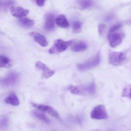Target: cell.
Masks as SVG:
<instances>
[{"label": "cell", "mask_w": 131, "mask_h": 131, "mask_svg": "<svg viewBox=\"0 0 131 131\" xmlns=\"http://www.w3.org/2000/svg\"><path fill=\"white\" fill-rule=\"evenodd\" d=\"M72 43L71 41H64L60 39H58L54 42L53 45L50 48L49 52L50 54H54L63 52Z\"/></svg>", "instance_id": "cell-1"}, {"label": "cell", "mask_w": 131, "mask_h": 131, "mask_svg": "<svg viewBox=\"0 0 131 131\" xmlns=\"http://www.w3.org/2000/svg\"><path fill=\"white\" fill-rule=\"evenodd\" d=\"M125 55L122 52H112L109 55L108 62L114 66H120L123 64L126 61Z\"/></svg>", "instance_id": "cell-2"}, {"label": "cell", "mask_w": 131, "mask_h": 131, "mask_svg": "<svg viewBox=\"0 0 131 131\" xmlns=\"http://www.w3.org/2000/svg\"><path fill=\"white\" fill-rule=\"evenodd\" d=\"M101 62V56L100 53H98L94 58L91 59L83 64H79L77 67L81 70H85L91 69L99 65Z\"/></svg>", "instance_id": "cell-3"}, {"label": "cell", "mask_w": 131, "mask_h": 131, "mask_svg": "<svg viewBox=\"0 0 131 131\" xmlns=\"http://www.w3.org/2000/svg\"><path fill=\"white\" fill-rule=\"evenodd\" d=\"M91 117L92 119L96 120L107 119V114L105 106L102 105L96 106L92 111Z\"/></svg>", "instance_id": "cell-4"}, {"label": "cell", "mask_w": 131, "mask_h": 131, "mask_svg": "<svg viewBox=\"0 0 131 131\" xmlns=\"http://www.w3.org/2000/svg\"><path fill=\"white\" fill-rule=\"evenodd\" d=\"M31 104L34 107L41 111L47 112L55 118H59V115L58 112L53 108L44 105L37 104L34 103H31Z\"/></svg>", "instance_id": "cell-5"}, {"label": "cell", "mask_w": 131, "mask_h": 131, "mask_svg": "<svg viewBox=\"0 0 131 131\" xmlns=\"http://www.w3.org/2000/svg\"><path fill=\"white\" fill-rule=\"evenodd\" d=\"M35 67L37 70L43 72L42 75L45 78H48L50 77L55 73L54 70L50 69L45 64L41 62H37L35 65Z\"/></svg>", "instance_id": "cell-6"}, {"label": "cell", "mask_w": 131, "mask_h": 131, "mask_svg": "<svg viewBox=\"0 0 131 131\" xmlns=\"http://www.w3.org/2000/svg\"><path fill=\"white\" fill-rule=\"evenodd\" d=\"M17 73L12 72L10 73L6 77L1 80V84L3 86L8 87L14 85L16 83L18 79Z\"/></svg>", "instance_id": "cell-7"}, {"label": "cell", "mask_w": 131, "mask_h": 131, "mask_svg": "<svg viewBox=\"0 0 131 131\" xmlns=\"http://www.w3.org/2000/svg\"><path fill=\"white\" fill-rule=\"evenodd\" d=\"M109 44L112 48L116 47L121 44L122 42V36L120 34L114 33L108 34Z\"/></svg>", "instance_id": "cell-8"}, {"label": "cell", "mask_w": 131, "mask_h": 131, "mask_svg": "<svg viewBox=\"0 0 131 131\" xmlns=\"http://www.w3.org/2000/svg\"><path fill=\"white\" fill-rule=\"evenodd\" d=\"M55 22V17L52 13L47 14L45 17L44 28L46 31H51L54 29Z\"/></svg>", "instance_id": "cell-9"}, {"label": "cell", "mask_w": 131, "mask_h": 131, "mask_svg": "<svg viewBox=\"0 0 131 131\" xmlns=\"http://www.w3.org/2000/svg\"><path fill=\"white\" fill-rule=\"evenodd\" d=\"M10 12L13 16L21 18L26 16L29 13V11L28 10L24 9L21 7H13L11 8Z\"/></svg>", "instance_id": "cell-10"}, {"label": "cell", "mask_w": 131, "mask_h": 131, "mask_svg": "<svg viewBox=\"0 0 131 131\" xmlns=\"http://www.w3.org/2000/svg\"><path fill=\"white\" fill-rule=\"evenodd\" d=\"M29 35L36 42L42 47H45L47 46L48 44L47 39L42 35L36 32H31Z\"/></svg>", "instance_id": "cell-11"}, {"label": "cell", "mask_w": 131, "mask_h": 131, "mask_svg": "<svg viewBox=\"0 0 131 131\" xmlns=\"http://www.w3.org/2000/svg\"><path fill=\"white\" fill-rule=\"evenodd\" d=\"M55 22L57 25L60 27L67 28L69 26V24L66 17L64 15H58L55 19Z\"/></svg>", "instance_id": "cell-12"}, {"label": "cell", "mask_w": 131, "mask_h": 131, "mask_svg": "<svg viewBox=\"0 0 131 131\" xmlns=\"http://www.w3.org/2000/svg\"><path fill=\"white\" fill-rule=\"evenodd\" d=\"M31 114L35 118L38 119L45 123L49 124L50 123V120L48 117H47L44 114L36 110L32 111Z\"/></svg>", "instance_id": "cell-13"}, {"label": "cell", "mask_w": 131, "mask_h": 131, "mask_svg": "<svg viewBox=\"0 0 131 131\" xmlns=\"http://www.w3.org/2000/svg\"><path fill=\"white\" fill-rule=\"evenodd\" d=\"M87 48V45L83 41L78 42L75 43L71 47V50L75 52H81L85 51Z\"/></svg>", "instance_id": "cell-14"}, {"label": "cell", "mask_w": 131, "mask_h": 131, "mask_svg": "<svg viewBox=\"0 0 131 131\" xmlns=\"http://www.w3.org/2000/svg\"><path fill=\"white\" fill-rule=\"evenodd\" d=\"M18 23L21 27L26 28L31 27L35 24L34 21L27 18H21L18 20Z\"/></svg>", "instance_id": "cell-15"}, {"label": "cell", "mask_w": 131, "mask_h": 131, "mask_svg": "<svg viewBox=\"0 0 131 131\" xmlns=\"http://www.w3.org/2000/svg\"><path fill=\"white\" fill-rule=\"evenodd\" d=\"M5 103L14 106H17L19 104V100L15 94L9 95L5 100Z\"/></svg>", "instance_id": "cell-16"}, {"label": "cell", "mask_w": 131, "mask_h": 131, "mask_svg": "<svg viewBox=\"0 0 131 131\" xmlns=\"http://www.w3.org/2000/svg\"><path fill=\"white\" fill-rule=\"evenodd\" d=\"M12 65V62L8 57L0 55V68H10Z\"/></svg>", "instance_id": "cell-17"}, {"label": "cell", "mask_w": 131, "mask_h": 131, "mask_svg": "<svg viewBox=\"0 0 131 131\" xmlns=\"http://www.w3.org/2000/svg\"><path fill=\"white\" fill-rule=\"evenodd\" d=\"M82 90L89 94H94L95 93V85L94 82H92L88 86L83 87Z\"/></svg>", "instance_id": "cell-18"}, {"label": "cell", "mask_w": 131, "mask_h": 131, "mask_svg": "<svg viewBox=\"0 0 131 131\" xmlns=\"http://www.w3.org/2000/svg\"><path fill=\"white\" fill-rule=\"evenodd\" d=\"M121 95L124 97H128L131 99V85L125 86L122 90Z\"/></svg>", "instance_id": "cell-19"}, {"label": "cell", "mask_w": 131, "mask_h": 131, "mask_svg": "<svg viewBox=\"0 0 131 131\" xmlns=\"http://www.w3.org/2000/svg\"><path fill=\"white\" fill-rule=\"evenodd\" d=\"M92 0H81L79 2L80 7L82 9L89 7L92 5Z\"/></svg>", "instance_id": "cell-20"}, {"label": "cell", "mask_w": 131, "mask_h": 131, "mask_svg": "<svg viewBox=\"0 0 131 131\" xmlns=\"http://www.w3.org/2000/svg\"><path fill=\"white\" fill-rule=\"evenodd\" d=\"M67 88L71 93L73 94H79L81 93L80 89L78 87L72 85H69Z\"/></svg>", "instance_id": "cell-21"}, {"label": "cell", "mask_w": 131, "mask_h": 131, "mask_svg": "<svg viewBox=\"0 0 131 131\" xmlns=\"http://www.w3.org/2000/svg\"><path fill=\"white\" fill-rule=\"evenodd\" d=\"M81 24L80 22L76 21L73 22L72 28L74 32L76 33L78 32L81 30Z\"/></svg>", "instance_id": "cell-22"}, {"label": "cell", "mask_w": 131, "mask_h": 131, "mask_svg": "<svg viewBox=\"0 0 131 131\" xmlns=\"http://www.w3.org/2000/svg\"><path fill=\"white\" fill-rule=\"evenodd\" d=\"M122 27V25L120 23H117L115 24L114 25L111 27L110 28L109 31V33L108 34H111V33H114L116 31L120 29Z\"/></svg>", "instance_id": "cell-23"}, {"label": "cell", "mask_w": 131, "mask_h": 131, "mask_svg": "<svg viewBox=\"0 0 131 131\" xmlns=\"http://www.w3.org/2000/svg\"><path fill=\"white\" fill-rule=\"evenodd\" d=\"M106 26L103 24H100L98 26V32L100 35H102L105 31Z\"/></svg>", "instance_id": "cell-24"}, {"label": "cell", "mask_w": 131, "mask_h": 131, "mask_svg": "<svg viewBox=\"0 0 131 131\" xmlns=\"http://www.w3.org/2000/svg\"><path fill=\"white\" fill-rule=\"evenodd\" d=\"M46 0H36V3L38 6L42 7L45 5Z\"/></svg>", "instance_id": "cell-25"}]
</instances>
